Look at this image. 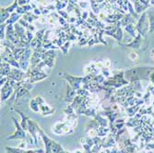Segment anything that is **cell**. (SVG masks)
Segmentation results:
<instances>
[{"instance_id": "22", "label": "cell", "mask_w": 154, "mask_h": 153, "mask_svg": "<svg viewBox=\"0 0 154 153\" xmlns=\"http://www.w3.org/2000/svg\"><path fill=\"white\" fill-rule=\"evenodd\" d=\"M31 108L34 111V112H39V110H40V105L37 103V102L35 101V99H32V101H31Z\"/></svg>"}, {"instance_id": "18", "label": "cell", "mask_w": 154, "mask_h": 153, "mask_svg": "<svg viewBox=\"0 0 154 153\" xmlns=\"http://www.w3.org/2000/svg\"><path fill=\"white\" fill-rule=\"evenodd\" d=\"M70 45H71V43H70L69 41H67L64 45H62V46L60 47V50L62 51V53H63L65 55L68 53V49H69V47H70Z\"/></svg>"}, {"instance_id": "12", "label": "cell", "mask_w": 154, "mask_h": 153, "mask_svg": "<svg viewBox=\"0 0 154 153\" xmlns=\"http://www.w3.org/2000/svg\"><path fill=\"white\" fill-rule=\"evenodd\" d=\"M19 7H20V5H19V3H18V0H14V2L12 3V5H10V6L5 8V9H6V11H8V12H9L10 14H12V13H14V12H16V10H17V8H18Z\"/></svg>"}, {"instance_id": "19", "label": "cell", "mask_w": 154, "mask_h": 153, "mask_svg": "<svg viewBox=\"0 0 154 153\" xmlns=\"http://www.w3.org/2000/svg\"><path fill=\"white\" fill-rule=\"evenodd\" d=\"M44 62L45 63V65L51 69V68H53L54 67V58H52V57H46L45 60H44Z\"/></svg>"}, {"instance_id": "3", "label": "cell", "mask_w": 154, "mask_h": 153, "mask_svg": "<svg viewBox=\"0 0 154 153\" xmlns=\"http://www.w3.org/2000/svg\"><path fill=\"white\" fill-rule=\"evenodd\" d=\"M13 91H14V89L9 85V83L8 81L5 85H3L1 87V100L3 102L7 101L8 99V97L12 94Z\"/></svg>"}, {"instance_id": "37", "label": "cell", "mask_w": 154, "mask_h": 153, "mask_svg": "<svg viewBox=\"0 0 154 153\" xmlns=\"http://www.w3.org/2000/svg\"><path fill=\"white\" fill-rule=\"evenodd\" d=\"M39 22L40 23H46V22H48V20L45 17V16H43V17H41V18H39Z\"/></svg>"}, {"instance_id": "10", "label": "cell", "mask_w": 154, "mask_h": 153, "mask_svg": "<svg viewBox=\"0 0 154 153\" xmlns=\"http://www.w3.org/2000/svg\"><path fill=\"white\" fill-rule=\"evenodd\" d=\"M91 8L93 13H95L96 15L100 13V3H98L96 0H91Z\"/></svg>"}, {"instance_id": "15", "label": "cell", "mask_w": 154, "mask_h": 153, "mask_svg": "<svg viewBox=\"0 0 154 153\" xmlns=\"http://www.w3.org/2000/svg\"><path fill=\"white\" fill-rule=\"evenodd\" d=\"M139 44H140V35H138L135 41H133L132 43L127 44L128 47H131V48H138L139 47Z\"/></svg>"}, {"instance_id": "20", "label": "cell", "mask_w": 154, "mask_h": 153, "mask_svg": "<svg viewBox=\"0 0 154 153\" xmlns=\"http://www.w3.org/2000/svg\"><path fill=\"white\" fill-rule=\"evenodd\" d=\"M77 94L79 95V96H83V97H88L90 95V91L88 90H85L84 88H80L79 90H78L77 91Z\"/></svg>"}, {"instance_id": "35", "label": "cell", "mask_w": 154, "mask_h": 153, "mask_svg": "<svg viewBox=\"0 0 154 153\" xmlns=\"http://www.w3.org/2000/svg\"><path fill=\"white\" fill-rule=\"evenodd\" d=\"M8 81V77H1V79H0V85H1V87L3 85H5Z\"/></svg>"}, {"instance_id": "16", "label": "cell", "mask_w": 154, "mask_h": 153, "mask_svg": "<svg viewBox=\"0 0 154 153\" xmlns=\"http://www.w3.org/2000/svg\"><path fill=\"white\" fill-rule=\"evenodd\" d=\"M57 1V3H55V9H57V11L58 10H63V8H66L67 7V5H68V3H66V2H62V1H59V0H55Z\"/></svg>"}, {"instance_id": "21", "label": "cell", "mask_w": 154, "mask_h": 153, "mask_svg": "<svg viewBox=\"0 0 154 153\" xmlns=\"http://www.w3.org/2000/svg\"><path fill=\"white\" fill-rule=\"evenodd\" d=\"M125 31H127L129 34H131L132 36H136V33H135V28L133 26V24H128L125 26Z\"/></svg>"}, {"instance_id": "30", "label": "cell", "mask_w": 154, "mask_h": 153, "mask_svg": "<svg viewBox=\"0 0 154 153\" xmlns=\"http://www.w3.org/2000/svg\"><path fill=\"white\" fill-rule=\"evenodd\" d=\"M18 22H19V23H20V24L21 26H23L24 28H26V29H27V28L29 27V26H30V24H31V23H29V22H28L27 20H23L22 18H21V19H20V20H19Z\"/></svg>"}, {"instance_id": "28", "label": "cell", "mask_w": 154, "mask_h": 153, "mask_svg": "<svg viewBox=\"0 0 154 153\" xmlns=\"http://www.w3.org/2000/svg\"><path fill=\"white\" fill-rule=\"evenodd\" d=\"M26 34H27V40H28V41H29V43H31V41H32L34 39V37H35V35L33 34L32 32H30V31H28V30H27Z\"/></svg>"}, {"instance_id": "26", "label": "cell", "mask_w": 154, "mask_h": 153, "mask_svg": "<svg viewBox=\"0 0 154 153\" xmlns=\"http://www.w3.org/2000/svg\"><path fill=\"white\" fill-rule=\"evenodd\" d=\"M8 64L12 66V67H16V68H20V63L18 60H16L15 58L14 59H10L8 61Z\"/></svg>"}, {"instance_id": "14", "label": "cell", "mask_w": 154, "mask_h": 153, "mask_svg": "<svg viewBox=\"0 0 154 153\" xmlns=\"http://www.w3.org/2000/svg\"><path fill=\"white\" fill-rule=\"evenodd\" d=\"M7 24L2 23L0 26V40L4 41L6 39V30H7Z\"/></svg>"}, {"instance_id": "33", "label": "cell", "mask_w": 154, "mask_h": 153, "mask_svg": "<svg viewBox=\"0 0 154 153\" xmlns=\"http://www.w3.org/2000/svg\"><path fill=\"white\" fill-rule=\"evenodd\" d=\"M58 22H59V24L61 25V26H65V25H66L68 22H67V20H66V19H64V18H62V17H60L59 16V18H58Z\"/></svg>"}, {"instance_id": "24", "label": "cell", "mask_w": 154, "mask_h": 153, "mask_svg": "<svg viewBox=\"0 0 154 153\" xmlns=\"http://www.w3.org/2000/svg\"><path fill=\"white\" fill-rule=\"evenodd\" d=\"M45 32L46 30L45 29H43V30H39L35 32V37L38 38V39H42L44 40V37H45Z\"/></svg>"}, {"instance_id": "34", "label": "cell", "mask_w": 154, "mask_h": 153, "mask_svg": "<svg viewBox=\"0 0 154 153\" xmlns=\"http://www.w3.org/2000/svg\"><path fill=\"white\" fill-rule=\"evenodd\" d=\"M16 12H17V13H19V14H20V15H24V14H26V13H27V12L25 11L24 8H23V7H20V6L17 8Z\"/></svg>"}, {"instance_id": "4", "label": "cell", "mask_w": 154, "mask_h": 153, "mask_svg": "<svg viewBox=\"0 0 154 153\" xmlns=\"http://www.w3.org/2000/svg\"><path fill=\"white\" fill-rule=\"evenodd\" d=\"M14 28H15V32H16L17 35L19 36V38L20 40H22V41H28V40H27V34H26V32H27V29H26V28H24L23 26H21L19 22L14 24Z\"/></svg>"}, {"instance_id": "25", "label": "cell", "mask_w": 154, "mask_h": 153, "mask_svg": "<svg viewBox=\"0 0 154 153\" xmlns=\"http://www.w3.org/2000/svg\"><path fill=\"white\" fill-rule=\"evenodd\" d=\"M79 6L81 9H88L91 6V4L88 1H79Z\"/></svg>"}, {"instance_id": "29", "label": "cell", "mask_w": 154, "mask_h": 153, "mask_svg": "<svg viewBox=\"0 0 154 153\" xmlns=\"http://www.w3.org/2000/svg\"><path fill=\"white\" fill-rule=\"evenodd\" d=\"M57 13H58L59 15H60V17H62V18L66 19V20H68L69 16H68V13H67L66 11H63V10H58V11H57Z\"/></svg>"}, {"instance_id": "31", "label": "cell", "mask_w": 154, "mask_h": 153, "mask_svg": "<svg viewBox=\"0 0 154 153\" xmlns=\"http://www.w3.org/2000/svg\"><path fill=\"white\" fill-rule=\"evenodd\" d=\"M90 17V12L88 11H83L81 14V19H83L84 20H87Z\"/></svg>"}, {"instance_id": "6", "label": "cell", "mask_w": 154, "mask_h": 153, "mask_svg": "<svg viewBox=\"0 0 154 153\" xmlns=\"http://www.w3.org/2000/svg\"><path fill=\"white\" fill-rule=\"evenodd\" d=\"M11 70H12V66L8 63L1 61V73H0L1 77H8L11 72Z\"/></svg>"}, {"instance_id": "36", "label": "cell", "mask_w": 154, "mask_h": 153, "mask_svg": "<svg viewBox=\"0 0 154 153\" xmlns=\"http://www.w3.org/2000/svg\"><path fill=\"white\" fill-rule=\"evenodd\" d=\"M32 13H33V14H35L36 16H41V15H43V14H42V10H41L39 8H37L33 9Z\"/></svg>"}, {"instance_id": "7", "label": "cell", "mask_w": 154, "mask_h": 153, "mask_svg": "<svg viewBox=\"0 0 154 153\" xmlns=\"http://www.w3.org/2000/svg\"><path fill=\"white\" fill-rule=\"evenodd\" d=\"M21 18H22V15H20V14H19L17 12H14L10 15V18L7 20L6 24L7 25H14L15 23H17Z\"/></svg>"}, {"instance_id": "23", "label": "cell", "mask_w": 154, "mask_h": 153, "mask_svg": "<svg viewBox=\"0 0 154 153\" xmlns=\"http://www.w3.org/2000/svg\"><path fill=\"white\" fill-rule=\"evenodd\" d=\"M105 79H106V78H105L102 74H99V75H97V76H95V77L93 78V80L96 81V82H98L99 84H103Z\"/></svg>"}, {"instance_id": "40", "label": "cell", "mask_w": 154, "mask_h": 153, "mask_svg": "<svg viewBox=\"0 0 154 153\" xmlns=\"http://www.w3.org/2000/svg\"><path fill=\"white\" fill-rule=\"evenodd\" d=\"M68 3L73 4V5H77L79 3V0H68Z\"/></svg>"}, {"instance_id": "1", "label": "cell", "mask_w": 154, "mask_h": 153, "mask_svg": "<svg viewBox=\"0 0 154 153\" xmlns=\"http://www.w3.org/2000/svg\"><path fill=\"white\" fill-rule=\"evenodd\" d=\"M59 76L66 79L69 86H71L74 90H78L81 88V84H83L84 82V77H75V76H72V75H69L67 73H60Z\"/></svg>"}, {"instance_id": "39", "label": "cell", "mask_w": 154, "mask_h": 153, "mask_svg": "<svg viewBox=\"0 0 154 153\" xmlns=\"http://www.w3.org/2000/svg\"><path fill=\"white\" fill-rule=\"evenodd\" d=\"M129 57L132 59V60H135L137 57V54H130V55H129Z\"/></svg>"}, {"instance_id": "9", "label": "cell", "mask_w": 154, "mask_h": 153, "mask_svg": "<svg viewBox=\"0 0 154 153\" xmlns=\"http://www.w3.org/2000/svg\"><path fill=\"white\" fill-rule=\"evenodd\" d=\"M11 14L8 11H6L5 8H1V18H0V23H6L7 20L10 18Z\"/></svg>"}, {"instance_id": "11", "label": "cell", "mask_w": 154, "mask_h": 153, "mask_svg": "<svg viewBox=\"0 0 154 153\" xmlns=\"http://www.w3.org/2000/svg\"><path fill=\"white\" fill-rule=\"evenodd\" d=\"M25 52V48H20V47H17L15 50L13 51V55H14V58L16 60H20V57H22L23 53Z\"/></svg>"}, {"instance_id": "2", "label": "cell", "mask_w": 154, "mask_h": 153, "mask_svg": "<svg viewBox=\"0 0 154 153\" xmlns=\"http://www.w3.org/2000/svg\"><path fill=\"white\" fill-rule=\"evenodd\" d=\"M26 77V72L23 71L20 68H16V67H12V70L8 76L9 79H13L17 82L23 81Z\"/></svg>"}, {"instance_id": "8", "label": "cell", "mask_w": 154, "mask_h": 153, "mask_svg": "<svg viewBox=\"0 0 154 153\" xmlns=\"http://www.w3.org/2000/svg\"><path fill=\"white\" fill-rule=\"evenodd\" d=\"M47 77H48V73L41 72V73L37 74V75H34V76L31 77L30 82H31V83H35V82H38V81H42V80L45 79Z\"/></svg>"}, {"instance_id": "5", "label": "cell", "mask_w": 154, "mask_h": 153, "mask_svg": "<svg viewBox=\"0 0 154 153\" xmlns=\"http://www.w3.org/2000/svg\"><path fill=\"white\" fill-rule=\"evenodd\" d=\"M13 120H14V122H15L16 127H17L18 129H17L15 134H14L13 136H9L8 138H10V139H15V138H24L25 137V133L23 131V128L19 126V124L17 123V121L15 119H13Z\"/></svg>"}, {"instance_id": "13", "label": "cell", "mask_w": 154, "mask_h": 153, "mask_svg": "<svg viewBox=\"0 0 154 153\" xmlns=\"http://www.w3.org/2000/svg\"><path fill=\"white\" fill-rule=\"evenodd\" d=\"M15 92H16V99H20V98H21V97H23L24 95L29 94V90H28L27 89H25L24 87H20Z\"/></svg>"}, {"instance_id": "32", "label": "cell", "mask_w": 154, "mask_h": 153, "mask_svg": "<svg viewBox=\"0 0 154 153\" xmlns=\"http://www.w3.org/2000/svg\"><path fill=\"white\" fill-rule=\"evenodd\" d=\"M35 101L37 102V103L41 106V105H43L44 103H45V100L42 98V97H39V96H37V97H35Z\"/></svg>"}, {"instance_id": "17", "label": "cell", "mask_w": 154, "mask_h": 153, "mask_svg": "<svg viewBox=\"0 0 154 153\" xmlns=\"http://www.w3.org/2000/svg\"><path fill=\"white\" fill-rule=\"evenodd\" d=\"M101 74L107 79L111 77V71H110V69L108 67H105L103 66L102 69H101Z\"/></svg>"}, {"instance_id": "38", "label": "cell", "mask_w": 154, "mask_h": 153, "mask_svg": "<svg viewBox=\"0 0 154 153\" xmlns=\"http://www.w3.org/2000/svg\"><path fill=\"white\" fill-rule=\"evenodd\" d=\"M18 3H19V5H20V7L25 6V5H27V4H29V3H28L27 0H18Z\"/></svg>"}, {"instance_id": "27", "label": "cell", "mask_w": 154, "mask_h": 153, "mask_svg": "<svg viewBox=\"0 0 154 153\" xmlns=\"http://www.w3.org/2000/svg\"><path fill=\"white\" fill-rule=\"evenodd\" d=\"M22 87H24L25 89H27L28 90H30L32 89H33V83H31V82H25V81H22Z\"/></svg>"}]
</instances>
